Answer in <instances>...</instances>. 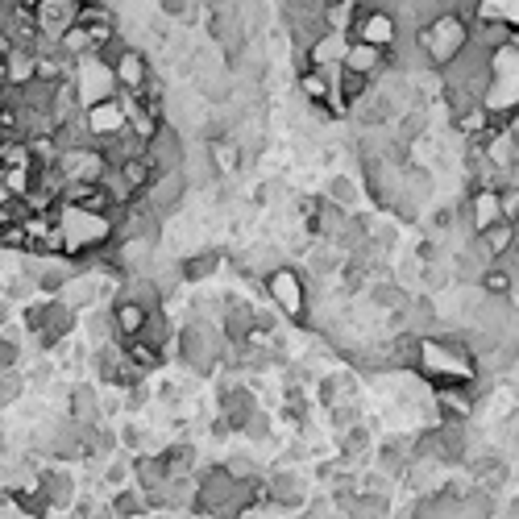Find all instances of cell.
<instances>
[{
    "instance_id": "cell-3",
    "label": "cell",
    "mask_w": 519,
    "mask_h": 519,
    "mask_svg": "<svg viewBox=\"0 0 519 519\" xmlns=\"http://www.w3.org/2000/svg\"><path fill=\"white\" fill-rule=\"evenodd\" d=\"M84 129H88V138L100 146L108 138H117V133L125 129V108L117 96H104V100H92L84 104Z\"/></svg>"
},
{
    "instance_id": "cell-5",
    "label": "cell",
    "mask_w": 519,
    "mask_h": 519,
    "mask_svg": "<svg viewBox=\"0 0 519 519\" xmlns=\"http://www.w3.org/2000/svg\"><path fill=\"white\" fill-rule=\"evenodd\" d=\"M387 54H391V50L370 46V42H362V38H345L337 67H341V71H353V75H366V79H374L382 67H387Z\"/></svg>"
},
{
    "instance_id": "cell-12",
    "label": "cell",
    "mask_w": 519,
    "mask_h": 519,
    "mask_svg": "<svg viewBox=\"0 0 519 519\" xmlns=\"http://www.w3.org/2000/svg\"><path fill=\"white\" fill-rule=\"evenodd\" d=\"M113 320H117V329H121V337L129 341V337H138V333H142V324H146V308L138 304V299H125V304H117Z\"/></svg>"
},
{
    "instance_id": "cell-7",
    "label": "cell",
    "mask_w": 519,
    "mask_h": 519,
    "mask_svg": "<svg viewBox=\"0 0 519 519\" xmlns=\"http://www.w3.org/2000/svg\"><path fill=\"white\" fill-rule=\"evenodd\" d=\"M270 295H275L291 316H304V295H299V275H295V270H275V275H270Z\"/></svg>"
},
{
    "instance_id": "cell-9",
    "label": "cell",
    "mask_w": 519,
    "mask_h": 519,
    "mask_svg": "<svg viewBox=\"0 0 519 519\" xmlns=\"http://www.w3.org/2000/svg\"><path fill=\"white\" fill-rule=\"evenodd\" d=\"M478 241H482L486 258H503L511 250V241H515V221H495V225L478 229Z\"/></svg>"
},
{
    "instance_id": "cell-6",
    "label": "cell",
    "mask_w": 519,
    "mask_h": 519,
    "mask_svg": "<svg viewBox=\"0 0 519 519\" xmlns=\"http://www.w3.org/2000/svg\"><path fill=\"white\" fill-rule=\"evenodd\" d=\"M30 9H34V25L42 42H54L75 21V0H34Z\"/></svg>"
},
{
    "instance_id": "cell-17",
    "label": "cell",
    "mask_w": 519,
    "mask_h": 519,
    "mask_svg": "<svg viewBox=\"0 0 519 519\" xmlns=\"http://www.w3.org/2000/svg\"><path fill=\"white\" fill-rule=\"evenodd\" d=\"M13 366H17V345L0 341V370H13Z\"/></svg>"
},
{
    "instance_id": "cell-13",
    "label": "cell",
    "mask_w": 519,
    "mask_h": 519,
    "mask_svg": "<svg viewBox=\"0 0 519 519\" xmlns=\"http://www.w3.org/2000/svg\"><path fill=\"white\" fill-rule=\"evenodd\" d=\"M212 154H216V171H237L241 167V150L237 146H229V142H212Z\"/></svg>"
},
{
    "instance_id": "cell-15",
    "label": "cell",
    "mask_w": 519,
    "mask_h": 519,
    "mask_svg": "<svg viewBox=\"0 0 519 519\" xmlns=\"http://www.w3.org/2000/svg\"><path fill=\"white\" fill-rule=\"evenodd\" d=\"M17 391H21L17 374H13V370H9V374H0V403H13V399H17Z\"/></svg>"
},
{
    "instance_id": "cell-1",
    "label": "cell",
    "mask_w": 519,
    "mask_h": 519,
    "mask_svg": "<svg viewBox=\"0 0 519 519\" xmlns=\"http://www.w3.org/2000/svg\"><path fill=\"white\" fill-rule=\"evenodd\" d=\"M416 46L428 59V67H436V71L457 67L470 50V17H461L457 9H441V13L424 17L416 25Z\"/></svg>"
},
{
    "instance_id": "cell-20",
    "label": "cell",
    "mask_w": 519,
    "mask_h": 519,
    "mask_svg": "<svg viewBox=\"0 0 519 519\" xmlns=\"http://www.w3.org/2000/svg\"><path fill=\"white\" fill-rule=\"evenodd\" d=\"M162 9H167V13H179V9H183V0H162Z\"/></svg>"
},
{
    "instance_id": "cell-2",
    "label": "cell",
    "mask_w": 519,
    "mask_h": 519,
    "mask_svg": "<svg viewBox=\"0 0 519 519\" xmlns=\"http://www.w3.org/2000/svg\"><path fill=\"white\" fill-rule=\"evenodd\" d=\"M345 38H362L370 46L391 50L395 38H399V17L387 5H378V0H374V5H358V9H353V17H349Z\"/></svg>"
},
{
    "instance_id": "cell-8",
    "label": "cell",
    "mask_w": 519,
    "mask_h": 519,
    "mask_svg": "<svg viewBox=\"0 0 519 519\" xmlns=\"http://www.w3.org/2000/svg\"><path fill=\"white\" fill-rule=\"evenodd\" d=\"M299 92H304V100L308 104H324L333 96V75H329V67H304L299 71Z\"/></svg>"
},
{
    "instance_id": "cell-14",
    "label": "cell",
    "mask_w": 519,
    "mask_h": 519,
    "mask_svg": "<svg viewBox=\"0 0 519 519\" xmlns=\"http://www.w3.org/2000/svg\"><path fill=\"white\" fill-rule=\"evenodd\" d=\"M216 270V254H200L196 262H187V279H204Z\"/></svg>"
},
{
    "instance_id": "cell-22",
    "label": "cell",
    "mask_w": 519,
    "mask_h": 519,
    "mask_svg": "<svg viewBox=\"0 0 519 519\" xmlns=\"http://www.w3.org/2000/svg\"><path fill=\"white\" fill-rule=\"evenodd\" d=\"M312 5H324V0H312Z\"/></svg>"
},
{
    "instance_id": "cell-19",
    "label": "cell",
    "mask_w": 519,
    "mask_h": 519,
    "mask_svg": "<svg viewBox=\"0 0 519 519\" xmlns=\"http://www.w3.org/2000/svg\"><path fill=\"white\" fill-rule=\"evenodd\" d=\"M117 511H121V515H133V511H138V499H133V495H121V499H117Z\"/></svg>"
},
{
    "instance_id": "cell-10",
    "label": "cell",
    "mask_w": 519,
    "mask_h": 519,
    "mask_svg": "<svg viewBox=\"0 0 519 519\" xmlns=\"http://www.w3.org/2000/svg\"><path fill=\"white\" fill-rule=\"evenodd\" d=\"M50 46L59 50L63 59H79V54H88V50H92V42H88V30H84V25H79V21H71L67 30H63L59 38H54Z\"/></svg>"
},
{
    "instance_id": "cell-4",
    "label": "cell",
    "mask_w": 519,
    "mask_h": 519,
    "mask_svg": "<svg viewBox=\"0 0 519 519\" xmlns=\"http://www.w3.org/2000/svg\"><path fill=\"white\" fill-rule=\"evenodd\" d=\"M108 67H113L117 92H138L146 79L154 75V71H150V59H146L138 46H117L113 54H108Z\"/></svg>"
},
{
    "instance_id": "cell-11",
    "label": "cell",
    "mask_w": 519,
    "mask_h": 519,
    "mask_svg": "<svg viewBox=\"0 0 519 519\" xmlns=\"http://www.w3.org/2000/svg\"><path fill=\"white\" fill-rule=\"evenodd\" d=\"M183 358L196 366V370H208L212 358H216V345H212L208 337H200V329H191V333L183 337Z\"/></svg>"
},
{
    "instance_id": "cell-23",
    "label": "cell",
    "mask_w": 519,
    "mask_h": 519,
    "mask_svg": "<svg viewBox=\"0 0 519 519\" xmlns=\"http://www.w3.org/2000/svg\"><path fill=\"white\" fill-rule=\"evenodd\" d=\"M0 13H5V5H0Z\"/></svg>"
},
{
    "instance_id": "cell-21",
    "label": "cell",
    "mask_w": 519,
    "mask_h": 519,
    "mask_svg": "<svg viewBox=\"0 0 519 519\" xmlns=\"http://www.w3.org/2000/svg\"><path fill=\"white\" fill-rule=\"evenodd\" d=\"M17 5H34V0H17Z\"/></svg>"
},
{
    "instance_id": "cell-16",
    "label": "cell",
    "mask_w": 519,
    "mask_h": 519,
    "mask_svg": "<svg viewBox=\"0 0 519 519\" xmlns=\"http://www.w3.org/2000/svg\"><path fill=\"white\" fill-rule=\"evenodd\" d=\"M486 287L495 291V295H503V291H511V275H503V270H490V275H486Z\"/></svg>"
},
{
    "instance_id": "cell-18",
    "label": "cell",
    "mask_w": 519,
    "mask_h": 519,
    "mask_svg": "<svg viewBox=\"0 0 519 519\" xmlns=\"http://www.w3.org/2000/svg\"><path fill=\"white\" fill-rule=\"evenodd\" d=\"M333 200L353 204V183H349V179H337V183H333Z\"/></svg>"
}]
</instances>
